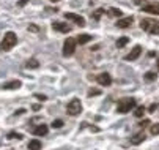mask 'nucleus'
<instances>
[{
    "mask_svg": "<svg viewBox=\"0 0 159 150\" xmlns=\"http://www.w3.org/2000/svg\"><path fill=\"white\" fill-rule=\"evenodd\" d=\"M16 43H17V36L14 32H7L3 40H2V45H0V49H3V51H10L11 48L16 46Z\"/></svg>",
    "mask_w": 159,
    "mask_h": 150,
    "instance_id": "1",
    "label": "nucleus"
},
{
    "mask_svg": "<svg viewBox=\"0 0 159 150\" xmlns=\"http://www.w3.org/2000/svg\"><path fill=\"white\" fill-rule=\"evenodd\" d=\"M142 11L150 13V14H157V16H159V3H148V5H142Z\"/></svg>",
    "mask_w": 159,
    "mask_h": 150,
    "instance_id": "9",
    "label": "nucleus"
},
{
    "mask_svg": "<svg viewBox=\"0 0 159 150\" xmlns=\"http://www.w3.org/2000/svg\"><path fill=\"white\" fill-rule=\"evenodd\" d=\"M20 81H17V79H14V81H10V82H5L3 85H2V89L3 90H14V89H19L20 87Z\"/></svg>",
    "mask_w": 159,
    "mask_h": 150,
    "instance_id": "10",
    "label": "nucleus"
},
{
    "mask_svg": "<svg viewBox=\"0 0 159 150\" xmlns=\"http://www.w3.org/2000/svg\"><path fill=\"white\" fill-rule=\"evenodd\" d=\"M82 112V103H80V100H77V98H74V100H71L70 103H68V114L70 115H79Z\"/></svg>",
    "mask_w": 159,
    "mask_h": 150,
    "instance_id": "4",
    "label": "nucleus"
},
{
    "mask_svg": "<svg viewBox=\"0 0 159 150\" xmlns=\"http://www.w3.org/2000/svg\"><path fill=\"white\" fill-rule=\"evenodd\" d=\"M150 131H151V134H154V136H156V134H159V123L151 125V130H150Z\"/></svg>",
    "mask_w": 159,
    "mask_h": 150,
    "instance_id": "24",
    "label": "nucleus"
},
{
    "mask_svg": "<svg viewBox=\"0 0 159 150\" xmlns=\"http://www.w3.org/2000/svg\"><path fill=\"white\" fill-rule=\"evenodd\" d=\"M128 43H129V38H128V36H121V38L117 41V46H118V48H123V46L128 45Z\"/></svg>",
    "mask_w": 159,
    "mask_h": 150,
    "instance_id": "20",
    "label": "nucleus"
},
{
    "mask_svg": "<svg viewBox=\"0 0 159 150\" xmlns=\"http://www.w3.org/2000/svg\"><path fill=\"white\" fill-rule=\"evenodd\" d=\"M140 27H142V30L148 32L150 35H157L159 33V22H156V21H153V19H142Z\"/></svg>",
    "mask_w": 159,
    "mask_h": 150,
    "instance_id": "2",
    "label": "nucleus"
},
{
    "mask_svg": "<svg viewBox=\"0 0 159 150\" xmlns=\"http://www.w3.org/2000/svg\"><path fill=\"white\" fill-rule=\"evenodd\" d=\"M104 13H106V11H104L102 8H98V10L93 13V19H95V21H99V19H101V16H102Z\"/></svg>",
    "mask_w": 159,
    "mask_h": 150,
    "instance_id": "21",
    "label": "nucleus"
},
{
    "mask_svg": "<svg viewBox=\"0 0 159 150\" xmlns=\"http://www.w3.org/2000/svg\"><path fill=\"white\" fill-rule=\"evenodd\" d=\"M61 126H63V120L57 119V120L52 122V128H61Z\"/></svg>",
    "mask_w": 159,
    "mask_h": 150,
    "instance_id": "25",
    "label": "nucleus"
},
{
    "mask_svg": "<svg viewBox=\"0 0 159 150\" xmlns=\"http://www.w3.org/2000/svg\"><path fill=\"white\" fill-rule=\"evenodd\" d=\"M35 98H38V100L44 101V100H46V95H39V93H36V95H35Z\"/></svg>",
    "mask_w": 159,
    "mask_h": 150,
    "instance_id": "28",
    "label": "nucleus"
},
{
    "mask_svg": "<svg viewBox=\"0 0 159 150\" xmlns=\"http://www.w3.org/2000/svg\"><path fill=\"white\" fill-rule=\"evenodd\" d=\"M27 2H29V0H19V7H24V5H27Z\"/></svg>",
    "mask_w": 159,
    "mask_h": 150,
    "instance_id": "29",
    "label": "nucleus"
},
{
    "mask_svg": "<svg viewBox=\"0 0 159 150\" xmlns=\"http://www.w3.org/2000/svg\"><path fill=\"white\" fill-rule=\"evenodd\" d=\"M143 114H145V108H143V106H137V108H135L134 115L137 117V119H140V117H143Z\"/></svg>",
    "mask_w": 159,
    "mask_h": 150,
    "instance_id": "18",
    "label": "nucleus"
},
{
    "mask_svg": "<svg viewBox=\"0 0 159 150\" xmlns=\"http://www.w3.org/2000/svg\"><path fill=\"white\" fill-rule=\"evenodd\" d=\"M99 93H101V92H99L98 89H92V90L88 92V96H93V95H99Z\"/></svg>",
    "mask_w": 159,
    "mask_h": 150,
    "instance_id": "26",
    "label": "nucleus"
},
{
    "mask_svg": "<svg viewBox=\"0 0 159 150\" xmlns=\"http://www.w3.org/2000/svg\"><path fill=\"white\" fill-rule=\"evenodd\" d=\"M157 65H159V60H157Z\"/></svg>",
    "mask_w": 159,
    "mask_h": 150,
    "instance_id": "36",
    "label": "nucleus"
},
{
    "mask_svg": "<svg viewBox=\"0 0 159 150\" xmlns=\"http://www.w3.org/2000/svg\"><path fill=\"white\" fill-rule=\"evenodd\" d=\"M96 81H98L99 85H102V87H109V85L112 84V77H110V74H107V73H101V74H98Z\"/></svg>",
    "mask_w": 159,
    "mask_h": 150,
    "instance_id": "7",
    "label": "nucleus"
},
{
    "mask_svg": "<svg viewBox=\"0 0 159 150\" xmlns=\"http://www.w3.org/2000/svg\"><path fill=\"white\" fill-rule=\"evenodd\" d=\"M140 54H142V48H140V46H135V48L126 55V60H129V62H131V60H135V59H139Z\"/></svg>",
    "mask_w": 159,
    "mask_h": 150,
    "instance_id": "12",
    "label": "nucleus"
},
{
    "mask_svg": "<svg viewBox=\"0 0 159 150\" xmlns=\"http://www.w3.org/2000/svg\"><path fill=\"white\" fill-rule=\"evenodd\" d=\"M65 17L68 19V21H73V22H76L77 26H85V19L82 17V16H79V14H74V13H65Z\"/></svg>",
    "mask_w": 159,
    "mask_h": 150,
    "instance_id": "6",
    "label": "nucleus"
},
{
    "mask_svg": "<svg viewBox=\"0 0 159 150\" xmlns=\"http://www.w3.org/2000/svg\"><path fill=\"white\" fill-rule=\"evenodd\" d=\"M90 40H92V36H90L88 33H82V35L77 36V43H79V45H85V43H88Z\"/></svg>",
    "mask_w": 159,
    "mask_h": 150,
    "instance_id": "17",
    "label": "nucleus"
},
{
    "mask_svg": "<svg viewBox=\"0 0 159 150\" xmlns=\"http://www.w3.org/2000/svg\"><path fill=\"white\" fill-rule=\"evenodd\" d=\"M143 2H145V0H134V3H135V5H142Z\"/></svg>",
    "mask_w": 159,
    "mask_h": 150,
    "instance_id": "32",
    "label": "nucleus"
},
{
    "mask_svg": "<svg viewBox=\"0 0 159 150\" xmlns=\"http://www.w3.org/2000/svg\"><path fill=\"white\" fill-rule=\"evenodd\" d=\"M107 16H110V17H121V10H118V8H109L107 10Z\"/></svg>",
    "mask_w": 159,
    "mask_h": 150,
    "instance_id": "15",
    "label": "nucleus"
},
{
    "mask_svg": "<svg viewBox=\"0 0 159 150\" xmlns=\"http://www.w3.org/2000/svg\"><path fill=\"white\" fill-rule=\"evenodd\" d=\"M134 108H135V100H134V98H125V100H121V101L118 103L117 112L126 114V112H129V111L134 109Z\"/></svg>",
    "mask_w": 159,
    "mask_h": 150,
    "instance_id": "3",
    "label": "nucleus"
},
{
    "mask_svg": "<svg viewBox=\"0 0 159 150\" xmlns=\"http://www.w3.org/2000/svg\"><path fill=\"white\" fill-rule=\"evenodd\" d=\"M22 138H24V136H22L20 133H8V139H22Z\"/></svg>",
    "mask_w": 159,
    "mask_h": 150,
    "instance_id": "22",
    "label": "nucleus"
},
{
    "mask_svg": "<svg viewBox=\"0 0 159 150\" xmlns=\"http://www.w3.org/2000/svg\"><path fill=\"white\" fill-rule=\"evenodd\" d=\"M29 30H33V32H38V27H35V26H30V27H29Z\"/></svg>",
    "mask_w": 159,
    "mask_h": 150,
    "instance_id": "33",
    "label": "nucleus"
},
{
    "mask_svg": "<svg viewBox=\"0 0 159 150\" xmlns=\"http://www.w3.org/2000/svg\"><path fill=\"white\" fill-rule=\"evenodd\" d=\"M145 133H137V134H135L132 139H131V144H134V145H139L140 142H143L145 141Z\"/></svg>",
    "mask_w": 159,
    "mask_h": 150,
    "instance_id": "14",
    "label": "nucleus"
},
{
    "mask_svg": "<svg viewBox=\"0 0 159 150\" xmlns=\"http://www.w3.org/2000/svg\"><path fill=\"white\" fill-rule=\"evenodd\" d=\"M54 30L57 32H61V33H68V32H71V27L68 26V24H63V22H54L52 24Z\"/></svg>",
    "mask_w": 159,
    "mask_h": 150,
    "instance_id": "11",
    "label": "nucleus"
},
{
    "mask_svg": "<svg viewBox=\"0 0 159 150\" xmlns=\"http://www.w3.org/2000/svg\"><path fill=\"white\" fill-rule=\"evenodd\" d=\"M48 131H49V128H48V125H38L35 130H33V134L35 136H46L48 134Z\"/></svg>",
    "mask_w": 159,
    "mask_h": 150,
    "instance_id": "13",
    "label": "nucleus"
},
{
    "mask_svg": "<svg viewBox=\"0 0 159 150\" xmlns=\"http://www.w3.org/2000/svg\"><path fill=\"white\" fill-rule=\"evenodd\" d=\"M25 67H27V68H38V67H39V63H38L36 59H30V60L25 63Z\"/></svg>",
    "mask_w": 159,
    "mask_h": 150,
    "instance_id": "19",
    "label": "nucleus"
},
{
    "mask_svg": "<svg viewBox=\"0 0 159 150\" xmlns=\"http://www.w3.org/2000/svg\"><path fill=\"white\" fill-rule=\"evenodd\" d=\"M76 45H77V40L76 38H68L65 41V45H63V55L65 57L73 55L74 51H76Z\"/></svg>",
    "mask_w": 159,
    "mask_h": 150,
    "instance_id": "5",
    "label": "nucleus"
},
{
    "mask_svg": "<svg viewBox=\"0 0 159 150\" xmlns=\"http://www.w3.org/2000/svg\"><path fill=\"white\" fill-rule=\"evenodd\" d=\"M24 112H25V109H17V111H16L14 114H16V115H17V114L20 115V114H24Z\"/></svg>",
    "mask_w": 159,
    "mask_h": 150,
    "instance_id": "31",
    "label": "nucleus"
},
{
    "mask_svg": "<svg viewBox=\"0 0 159 150\" xmlns=\"http://www.w3.org/2000/svg\"><path fill=\"white\" fill-rule=\"evenodd\" d=\"M29 150H41V142L38 139H32L29 142Z\"/></svg>",
    "mask_w": 159,
    "mask_h": 150,
    "instance_id": "16",
    "label": "nucleus"
},
{
    "mask_svg": "<svg viewBox=\"0 0 159 150\" xmlns=\"http://www.w3.org/2000/svg\"><path fill=\"white\" fill-rule=\"evenodd\" d=\"M157 108H159V106H157Z\"/></svg>",
    "mask_w": 159,
    "mask_h": 150,
    "instance_id": "37",
    "label": "nucleus"
},
{
    "mask_svg": "<svg viewBox=\"0 0 159 150\" xmlns=\"http://www.w3.org/2000/svg\"><path fill=\"white\" fill-rule=\"evenodd\" d=\"M148 111H150V112H154V111H156V104H151L150 108H148Z\"/></svg>",
    "mask_w": 159,
    "mask_h": 150,
    "instance_id": "30",
    "label": "nucleus"
},
{
    "mask_svg": "<svg viewBox=\"0 0 159 150\" xmlns=\"http://www.w3.org/2000/svg\"><path fill=\"white\" fill-rule=\"evenodd\" d=\"M132 22H134V17H132V16L120 17V19L117 21V27H118V29H128Z\"/></svg>",
    "mask_w": 159,
    "mask_h": 150,
    "instance_id": "8",
    "label": "nucleus"
},
{
    "mask_svg": "<svg viewBox=\"0 0 159 150\" xmlns=\"http://www.w3.org/2000/svg\"><path fill=\"white\" fill-rule=\"evenodd\" d=\"M145 79H147V81H150V82H151V81H154V79H156V73L148 71V73L145 74Z\"/></svg>",
    "mask_w": 159,
    "mask_h": 150,
    "instance_id": "23",
    "label": "nucleus"
},
{
    "mask_svg": "<svg viewBox=\"0 0 159 150\" xmlns=\"http://www.w3.org/2000/svg\"><path fill=\"white\" fill-rule=\"evenodd\" d=\"M52 2H60V0H52Z\"/></svg>",
    "mask_w": 159,
    "mask_h": 150,
    "instance_id": "35",
    "label": "nucleus"
},
{
    "mask_svg": "<svg viewBox=\"0 0 159 150\" xmlns=\"http://www.w3.org/2000/svg\"><path fill=\"white\" fill-rule=\"evenodd\" d=\"M33 111H39V104H35L33 106Z\"/></svg>",
    "mask_w": 159,
    "mask_h": 150,
    "instance_id": "34",
    "label": "nucleus"
},
{
    "mask_svg": "<svg viewBox=\"0 0 159 150\" xmlns=\"http://www.w3.org/2000/svg\"><path fill=\"white\" fill-rule=\"evenodd\" d=\"M147 125H150V120H148V119H145V120H142V122L139 123V126H140V128H145Z\"/></svg>",
    "mask_w": 159,
    "mask_h": 150,
    "instance_id": "27",
    "label": "nucleus"
}]
</instances>
